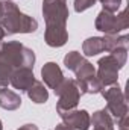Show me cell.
Returning a JSON list of instances; mask_svg holds the SVG:
<instances>
[{
    "instance_id": "obj_1",
    "label": "cell",
    "mask_w": 129,
    "mask_h": 130,
    "mask_svg": "<svg viewBox=\"0 0 129 130\" xmlns=\"http://www.w3.org/2000/svg\"><path fill=\"white\" fill-rule=\"evenodd\" d=\"M43 17L46 21V44L50 47H62L68 41L67 0H43Z\"/></svg>"
},
{
    "instance_id": "obj_2",
    "label": "cell",
    "mask_w": 129,
    "mask_h": 130,
    "mask_svg": "<svg viewBox=\"0 0 129 130\" xmlns=\"http://www.w3.org/2000/svg\"><path fill=\"white\" fill-rule=\"evenodd\" d=\"M35 64V53L18 41L3 42L0 47V89L9 85V79L17 68Z\"/></svg>"
},
{
    "instance_id": "obj_3",
    "label": "cell",
    "mask_w": 129,
    "mask_h": 130,
    "mask_svg": "<svg viewBox=\"0 0 129 130\" xmlns=\"http://www.w3.org/2000/svg\"><path fill=\"white\" fill-rule=\"evenodd\" d=\"M64 65L76 74V85L81 92L84 94H100L103 91L102 85L96 77V70L93 64H90L79 52H70L64 58Z\"/></svg>"
},
{
    "instance_id": "obj_4",
    "label": "cell",
    "mask_w": 129,
    "mask_h": 130,
    "mask_svg": "<svg viewBox=\"0 0 129 130\" xmlns=\"http://www.w3.org/2000/svg\"><path fill=\"white\" fill-rule=\"evenodd\" d=\"M0 26L6 35L33 33L38 29V21L23 14L11 0H0Z\"/></svg>"
},
{
    "instance_id": "obj_5",
    "label": "cell",
    "mask_w": 129,
    "mask_h": 130,
    "mask_svg": "<svg viewBox=\"0 0 129 130\" xmlns=\"http://www.w3.org/2000/svg\"><path fill=\"white\" fill-rule=\"evenodd\" d=\"M128 48H117L111 52L108 56L99 59V70H97V80L105 89V86H112L117 85L119 80V70L123 68L126 64V56H128Z\"/></svg>"
},
{
    "instance_id": "obj_6",
    "label": "cell",
    "mask_w": 129,
    "mask_h": 130,
    "mask_svg": "<svg viewBox=\"0 0 129 130\" xmlns=\"http://www.w3.org/2000/svg\"><path fill=\"white\" fill-rule=\"evenodd\" d=\"M128 26H129L128 9H123L117 15L102 9L96 18V29L103 32L105 35H117L122 30H126Z\"/></svg>"
},
{
    "instance_id": "obj_7",
    "label": "cell",
    "mask_w": 129,
    "mask_h": 130,
    "mask_svg": "<svg viewBox=\"0 0 129 130\" xmlns=\"http://www.w3.org/2000/svg\"><path fill=\"white\" fill-rule=\"evenodd\" d=\"M55 94L58 95V104L56 110H71L76 109L79 100H81V92L78 89V85L74 79H67L65 77L62 83L55 89Z\"/></svg>"
},
{
    "instance_id": "obj_8",
    "label": "cell",
    "mask_w": 129,
    "mask_h": 130,
    "mask_svg": "<svg viewBox=\"0 0 129 130\" xmlns=\"http://www.w3.org/2000/svg\"><path fill=\"white\" fill-rule=\"evenodd\" d=\"M100 94L106 100V110L109 112L111 117H114L119 121L120 118L128 115L126 98H125V94H123V91L119 85H112L111 88L102 91Z\"/></svg>"
},
{
    "instance_id": "obj_9",
    "label": "cell",
    "mask_w": 129,
    "mask_h": 130,
    "mask_svg": "<svg viewBox=\"0 0 129 130\" xmlns=\"http://www.w3.org/2000/svg\"><path fill=\"white\" fill-rule=\"evenodd\" d=\"M59 113V117L62 118L64 124L73 127L74 130H88L91 123H90V113L87 110H56Z\"/></svg>"
},
{
    "instance_id": "obj_10",
    "label": "cell",
    "mask_w": 129,
    "mask_h": 130,
    "mask_svg": "<svg viewBox=\"0 0 129 130\" xmlns=\"http://www.w3.org/2000/svg\"><path fill=\"white\" fill-rule=\"evenodd\" d=\"M33 68L31 67H21V68H17L11 79H9V83L18 89V91H28L33 83H35V76H33Z\"/></svg>"
},
{
    "instance_id": "obj_11",
    "label": "cell",
    "mask_w": 129,
    "mask_h": 130,
    "mask_svg": "<svg viewBox=\"0 0 129 130\" xmlns=\"http://www.w3.org/2000/svg\"><path fill=\"white\" fill-rule=\"evenodd\" d=\"M41 76H43L44 83L50 89H53V91L62 83V80L65 79L62 71H61V68H59V65L55 64V62H47L41 68Z\"/></svg>"
},
{
    "instance_id": "obj_12",
    "label": "cell",
    "mask_w": 129,
    "mask_h": 130,
    "mask_svg": "<svg viewBox=\"0 0 129 130\" xmlns=\"http://www.w3.org/2000/svg\"><path fill=\"white\" fill-rule=\"evenodd\" d=\"M90 123L94 126L93 130H114V120L106 107L94 112L93 117H90Z\"/></svg>"
},
{
    "instance_id": "obj_13",
    "label": "cell",
    "mask_w": 129,
    "mask_h": 130,
    "mask_svg": "<svg viewBox=\"0 0 129 130\" xmlns=\"http://www.w3.org/2000/svg\"><path fill=\"white\" fill-rule=\"evenodd\" d=\"M21 106V97L8 89V88H2L0 89V107L6 109V110H15Z\"/></svg>"
},
{
    "instance_id": "obj_14",
    "label": "cell",
    "mask_w": 129,
    "mask_h": 130,
    "mask_svg": "<svg viewBox=\"0 0 129 130\" xmlns=\"http://www.w3.org/2000/svg\"><path fill=\"white\" fill-rule=\"evenodd\" d=\"M82 50H84V55L85 56H96L99 53L105 52V42H103V36H93V38H88L84 45H82Z\"/></svg>"
},
{
    "instance_id": "obj_15",
    "label": "cell",
    "mask_w": 129,
    "mask_h": 130,
    "mask_svg": "<svg viewBox=\"0 0 129 130\" xmlns=\"http://www.w3.org/2000/svg\"><path fill=\"white\" fill-rule=\"evenodd\" d=\"M26 92H28L29 98L32 100L33 103H36V104L46 103V101L49 100V91H47L46 86H44L41 82H38V80H35V83H33Z\"/></svg>"
},
{
    "instance_id": "obj_16",
    "label": "cell",
    "mask_w": 129,
    "mask_h": 130,
    "mask_svg": "<svg viewBox=\"0 0 129 130\" xmlns=\"http://www.w3.org/2000/svg\"><path fill=\"white\" fill-rule=\"evenodd\" d=\"M105 42V52L111 53L117 48H128V36H117V35H105L103 36Z\"/></svg>"
},
{
    "instance_id": "obj_17",
    "label": "cell",
    "mask_w": 129,
    "mask_h": 130,
    "mask_svg": "<svg viewBox=\"0 0 129 130\" xmlns=\"http://www.w3.org/2000/svg\"><path fill=\"white\" fill-rule=\"evenodd\" d=\"M100 2L103 5V9L108 12H112V14H115L122 5V0H100Z\"/></svg>"
},
{
    "instance_id": "obj_18",
    "label": "cell",
    "mask_w": 129,
    "mask_h": 130,
    "mask_svg": "<svg viewBox=\"0 0 129 130\" xmlns=\"http://www.w3.org/2000/svg\"><path fill=\"white\" fill-rule=\"evenodd\" d=\"M97 0H74V11L76 12H84L88 8L94 6Z\"/></svg>"
},
{
    "instance_id": "obj_19",
    "label": "cell",
    "mask_w": 129,
    "mask_h": 130,
    "mask_svg": "<svg viewBox=\"0 0 129 130\" xmlns=\"http://www.w3.org/2000/svg\"><path fill=\"white\" fill-rule=\"evenodd\" d=\"M119 124V130H129V126H128V115H125L123 118H120L117 121Z\"/></svg>"
},
{
    "instance_id": "obj_20",
    "label": "cell",
    "mask_w": 129,
    "mask_h": 130,
    "mask_svg": "<svg viewBox=\"0 0 129 130\" xmlns=\"http://www.w3.org/2000/svg\"><path fill=\"white\" fill-rule=\"evenodd\" d=\"M18 130H38V127L35 124H24V126H21Z\"/></svg>"
},
{
    "instance_id": "obj_21",
    "label": "cell",
    "mask_w": 129,
    "mask_h": 130,
    "mask_svg": "<svg viewBox=\"0 0 129 130\" xmlns=\"http://www.w3.org/2000/svg\"><path fill=\"white\" fill-rule=\"evenodd\" d=\"M55 130H74L73 127H70V126H67V124H58L56 127H55Z\"/></svg>"
},
{
    "instance_id": "obj_22",
    "label": "cell",
    "mask_w": 129,
    "mask_h": 130,
    "mask_svg": "<svg viewBox=\"0 0 129 130\" xmlns=\"http://www.w3.org/2000/svg\"><path fill=\"white\" fill-rule=\"evenodd\" d=\"M5 36H6V33H5V30H3V29H2V26H0V47H2V44H3V42H2V39H3Z\"/></svg>"
},
{
    "instance_id": "obj_23",
    "label": "cell",
    "mask_w": 129,
    "mask_h": 130,
    "mask_svg": "<svg viewBox=\"0 0 129 130\" xmlns=\"http://www.w3.org/2000/svg\"><path fill=\"white\" fill-rule=\"evenodd\" d=\"M0 130H3V124H2V121H0Z\"/></svg>"
}]
</instances>
